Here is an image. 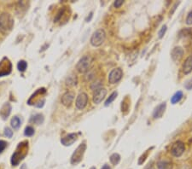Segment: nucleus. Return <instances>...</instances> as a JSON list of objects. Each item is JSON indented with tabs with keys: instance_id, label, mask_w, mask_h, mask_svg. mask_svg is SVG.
Instances as JSON below:
<instances>
[{
	"instance_id": "4be33fe9",
	"label": "nucleus",
	"mask_w": 192,
	"mask_h": 169,
	"mask_svg": "<svg viewBox=\"0 0 192 169\" xmlns=\"http://www.w3.org/2000/svg\"><path fill=\"white\" fill-rule=\"evenodd\" d=\"M66 84L67 85H75L77 84V79L73 75L68 76V78L66 80Z\"/></svg>"
},
{
	"instance_id": "5701e85b",
	"label": "nucleus",
	"mask_w": 192,
	"mask_h": 169,
	"mask_svg": "<svg viewBox=\"0 0 192 169\" xmlns=\"http://www.w3.org/2000/svg\"><path fill=\"white\" fill-rule=\"evenodd\" d=\"M25 136L32 137L34 134V129L32 127H27L25 128Z\"/></svg>"
},
{
	"instance_id": "6ab92c4d",
	"label": "nucleus",
	"mask_w": 192,
	"mask_h": 169,
	"mask_svg": "<svg viewBox=\"0 0 192 169\" xmlns=\"http://www.w3.org/2000/svg\"><path fill=\"white\" fill-rule=\"evenodd\" d=\"M109 159H110V161L112 164L117 165L120 162V155H119V154H117V153H115V154H113V155H111Z\"/></svg>"
},
{
	"instance_id": "9d476101",
	"label": "nucleus",
	"mask_w": 192,
	"mask_h": 169,
	"mask_svg": "<svg viewBox=\"0 0 192 169\" xmlns=\"http://www.w3.org/2000/svg\"><path fill=\"white\" fill-rule=\"evenodd\" d=\"M166 107H167L166 103H161L160 105H158V106L155 108V111H154V118H155V119H159V118L162 117L164 112H165V109H166Z\"/></svg>"
},
{
	"instance_id": "473e14b6",
	"label": "nucleus",
	"mask_w": 192,
	"mask_h": 169,
	"mask_svg": "<svg viewBox=\"0 0 192 169\" xmlns=\"http://www.w3.org/2000/svg\"><path fill=\"white\" fill-rule=\"evenodd\" d=\"M101 169H111V168H110V167H109V165L105 164L104 166H103V167H102Z\"/></svg>"
},
{
	"instance_id": "f03ea898",
	"label": "nucleus",
	"mask_w": 192,
	"mask_h": 169,
	"mask_svg": "<svg viewBox=\"0 0 192 169\" xmlns=\"http://www.w3.org/2000/svg\"><path fill=\"white\" fill-rule=\"evenodd\" d=\"M106 38V33L104 30L98 29L92 34L91 38V44L92 46L98 47L103 45Z\"/></svg>"
},
{
	"instance_id": "4468645a",
	"label": "nucleus",
	"mask_w": 192,
	"mask_h": 169,
	"mask_svg": "<svg viewBox=\"0 0 192 169\" xmlns=\"http://www.w3.org/2000/svg\"><path fill=\"white\" fill-rule=\"evenodd\" d=\"M10 110H11V107H10V104L9 103L5 104V106L2 108V110L0 112V114H1V116L3 117L4 120H5L6 118L9 116V114H10Z\"/></svg>"
},
{
	"instance_id": "1a4fd4ad",
	"label": "nucleus",
	"mask_w": 192,
	"mask_h": 169,
	"mask_svg": "<svg viewBox=\"0 0 192 169\" xmlns=\"http://www.w3.org/2000/svg\"><path fill=\"white\" fill-rule=\"evenodd\" d=\"M77 140V134L75 133H71L68 134L66 137H64L63 138L61 139V143L63 144V145L65 146H69L72 145Z\"/></svg>"
},
{
	"instance_id": "7ed1b4c3",
	"label": "nucleus",
	"mask_w": 192,
	"mask_h": 169,
	"mask_svg": "<svg viewBox=\"0 0 192 169\" xmlns=\"http://www.w3.org/2000/svg\"><path fill=\"white\" fill-rule=\"evenodd\" d=\"M91 62H92V58L91 56H88V55L84 56L77 63V70L80 73H86L89 70Z\"/></svg>"
},
{
	"instance_id": "aec40b11",
	"label": "nucleus",
	"mask_w": 192,
	"mask_h": 169,
	"mask_svg": "<svg viewBox=\"0 0 192 169\" xmlns=\"http://www.w3.org/2000/svg\"><path fill=\"white\" fill-rule=\"evenodd\" d=\"M117 95H118V93L116 92V91H114L113 93L111 94L110 96L108 98V99L106 100V102H105V106H109V104H110L114 100H115V98H116V97H117Z\"/></svg>"
},
{
	"instance_id": "a211bd4d",
	"label": "nucleus",
	"mask_w": 192,
	"mask_h": 169,
	"mask_svg": "<svg viewBox=\"0 0 192 169\" xmlns=\"http://www.w3.org/2000/svg\"><path fill=\"white\" fill-rule=\"evenodd\" d=\"M21 126V120L19 117L15 116L14 118H12L11 120V127H13L14 129H18Z\"/></svg>"
},
{
	"instance_id": "a878e982",
	"label": "nucleus",
	"mask_w": 192,
	"mask_h": 169,
	"mask_svg": "<svg viewBox=\"0 0 192 169\" xmlns=\"http://www.w3.org/2000/svg\"><path fill=\"white\" fill-rule=\"evenodd\" d=\"M6 146H7V143L5 141L0 140V154L5 150Z\"/></svg>"
},
{
	"instance_id": "39448f33",
	"label": "nucleus",
	"mask_w": 192,
	"mask_h": 169,
	"mask_svg": "<svg viewBox=\"0 0 192 169\" xmlns=\"http://www.w3.org/2000/svg\"><path fill=\"white\" fill-rule=\"evenodd\" d=\"M123 75V72L121 70V68H115L111 71L109 75V82L110 84H116L118 83Z\"/></svg>"
},
{
	"instance_id": "2eb2a0df",
	"label": "nucleus",
	"mask_w": 192,
	"mask_h": 169,
	"mask_svg": "<svg viewBox=\"0 0 192 169\" xmlns=\"http://www.w3.org/2000/svg\"><path fill=\"white\" fill-rule=\"evenodd\" d=\"M158 169H172V163L169 161H160L157 163Z\"/></svg>"
},
{
	"instance_id": "ddd939ff",
	"label": "nucleus",
	"mask_w": 192,
	"mask_h": 169,
	"mask_svg": "<svg viewBox=\"0 0 192 169\" xmlns=\"http://www.w3.org/2000/svg\"><path fill=\"white\" fill-rule=\"evenodd\" d=\"M192 71V56H189L185 60L184 66H183V72L188 75Z\"/></svg>"
},
{
	"instance_id": "9b49d317",
	"label": "nucleus",
	"mask_w": 192,
	"mask_h": 169,
	"mask_svg": "<svg viewBox=\"0 0 192 169\" xmlns=\"http://www.w3.org/2000/svg\"><path fill=\"white\" fill-rule=\"evenodd\" d=\"M73 98H74L73 93H72V92H66L62 98V103L64 106L68 107V106H70L72 104Z\"/></svg>"
},
{
	"instance_id": "dca6fc26",
	"label": "nucleus",
	"mask_w": 192,
	"mask_h": 169,
	"mask_svg": "<svg viewBox=\"0 0 192 169\" xmlns=\"http://www.w3.org/2000/svg\"><path fill=\"white\" fill-rule=\"evenodd\" d=\"M44 121V116L40 114H37L34 116H32V118L30 119V122L34 123L36 125H40L41 123H43Z\"/></svg>"
},
{
	"instance_id": "c85d7f7f",
	"label": "nucleus",
	"mask_w": 192,
	"mask_h": 169,
	"mask_svg": "<svg viewBox=\"0 0 192 169\" xmlns=\"http://www.w3.org/2000/svg\"><path fill=\"white\" fill-rule=\"evenodd\" d=\"M185 88L188 90L192 89V79L189 80L187 82L185 83Z\"/></svg>"
},
{
	"instance_id": "7c9ffc66",
	"label": "nucleus",
	"mask_w": 192,
	"mask_h": 169,
	"mask_svg": "<svg viewBox=\"0 0 192 169\" xmlns=\"http://www.w3.org/2000/svg\"><path fill=\"white\" fill-rule=\"evenodd\" d=\"M63 11H64V9H61V10H60V11L58 12L57 16V17H56V19H55V21H56V22H57V21H58V20L60 19V17H61V15H63Z\"/></svg>"
},
{
	"instance_id": "bb28decb",
	"label": "nucleus",
	"mask_w": 192,
	"mask_h": 169,
	"mask_svg": "<svg viewBox=\"0 0 192 169\" xmlns=\"http://www.w3.org/2000/svg\"><path fill=\"white\" fill-rule=\"evenodd\" d=\"M5 135L7 138H11L12 135H13V131L10 130L9 127H7V128H5Z\"/></svg>"
},
{
	"instance_id": "393cba45",
	"label": "nucleus",
	"mask_w": 192,
	"mask_h": 169,
	"mask_svg": "<svg viewBox=\"0 0 192 169\" xmlns=\"http://www.w3.org/2000/svg\"><path fill=\"white\" fill-rule=\"evenodd\" d=\"M167 28H167V26H166V25H164L163 27L161 28V30L159 31V33H158L159 38H163L164 34H165V33H166V32H167Z\"/></svg>"
},
{
	"instance_id": "f8f14e48",
	"label": "nucleus",
	"mask_w": 192,
	"mask_h": 169,
	"mask_svg": "<svg viewBox=\"0 0 192 169\" xmlns=\"http://www.w3.org/2000/svg\"><path fill=\"white\" fill-rule=\"evenodd\" d=\"M183 55H184V51L181 47H175L172 51V58L173 61H179L182 58Z\"/></svg>"
},
{
	"instance_id": "c756f323",
	"label": "nucleus",
	"mask_w": 192,
	"mask_h": 169,
	"mask_svg": "<svg viewBox=\"0 0 192 169\" xmlns=\"http://www.w3.org/2000/svg\"><path fill=\"white\" fill-rule=\"evenodd\" d=\"M124 1L123 0H117L115 2V8H120L121 5H123Z\"/></svg>"
},
{
	"instance_id": "72a5a7b5",
	"label": "nucleus",
	"mask_w": 192,
	"mask_h": 169,
	"mask_svg": "<svg viewBox=\"0 0 192 169\" xmlns=\"http://www.w3.org/2000/svg\"><path fill=\"white\" fill-rule=\"evenodd\" d=\"M146 169H154L153 167H147V168Z\"/></svg>"
},
{
	"instance_id": "f704fd0d",
	"label": "nucleus",
	"mask_w": 192,
	"mask_h": 169,
	"mask_svg": "<svg viewBox=\"0 0 192 169\" xmlns=\"http://www.w3.org/2000/svg\"><path fill=\"white\" fill-rule=\"evenodd\" d=\"M91 169H96V167H92Z\"/></svg>"
},
{
	"instance_id": "20e7f679",
	"label": "nucleus",
	"mask_w": 192,
	"mask_h": 169,
	"mask_svg": "<svg viewBox=\"0 0 192 169\" xmlns=\"http://www.w3.org/2000/svg\"><path fill=\"white\" fill-rule=\"evenodd\" d=\"M86 146L85 144H81L77 148L76 150L74 151V153L73 154L72 158H71V163L73 165H77L81 161L84 153L86 151Z\"/></svg>"
},
{
	"instance_id": "0eeeda50",
	"label": "nucleus",
	"mask_w": 192,
	"mask_h": 169,
	"mask_svg": "<svg viewBox=\"0 0 192 169\" xmlns=\"http://www.w3.org/2000/svg\"><path fill=\"white\" fill-rule=\"evenodd\" d=\"M88 103V96L86 93L82 92L80 93L76 99V107L78 109H83L86 108V106L87 105Z\"/></svg>"
},
{
	"instance_id": "423d86ee",
	"label": "nucleus",
	"mask_w": 192,
	"mask_h": 169,
	"mask_svg": "<svg viewBox=\"0 0 192 169\" xmlns=\"http://www.w3.org/2000/svg\"><path fill=\"white\" fill-rule=\"evenodd\" d=\"M184 150H185V147H184V143L181 142V141H177L176 143L173 144V145L172 146V149H171V153L173 156L175 157H179L183 155V153L184 152Z\"/></svg>"
},
{
	"instance_id": "2f4dec72",
	"label": "nucleus",
	"mask_w": 192,
	"mask_h": 169,
	"mask_svg": "<svg viewBox=\"0 0 192 169\" xmlns=\"http://www.w3.org/2000/svg\"><path fill=\"white\" fill-rule=\"evenodd\" d=\"M92 15H93V13L91 12V13H90V15H88V16H87V18L86 19V22H90V21L91 20V18H92Z\"/></svg>"
},
{
	"instance_id": "f257e3e1",
	"label": "nucleus",
	"mask_w": 192,
	"mask_h": 169,
	"mask_svg": "<svg viewBox=\"0 0 192 169\" xmlns=\"http://www.w3.org/2000/svg\"><path fill=\"white\" fill-rule=\"evenodd\" d=\"M14 26V20L12 16L8 13L0 15V30L2 32H9Z\"/></svg>"
},
{
	"instance_id": "cd10ccee",
	"label": "nucleus",
	"mask_w": 192,
	"mask_h": 169,
	"mask_svg": "<svg viewBox=\"0 0 192 169\" xmlns=\"http://www.w3.org/2000/svg\"><path fill=\"white\" fill-rule=\"evenodd\" d=\"M186 23H187L188 25L192 24V11H190V12L189 13V15H188L187 18H186Z\"/></svg>"
},
{
	"instance_id": "412c9836",
	"label": "nucleus",
	"mask_w": 192,
	"mask_h": 169,
	"mask_svg": "<svg viewBox=\"0 0 192 169\" xmlns=\"http://www.w3.org/2000/svg\"><path fill=\"white\" fill-rule=\"evenodd\" d=\"M27 67H28V63H27L24 60L20 61L19 62H18V64H17V68H18V69H19V71H21V72H24V71L27 69Z\"/></svg>"
},
{
	"instance_id": "6e6552de",
	"label": "nucleus",
	"mask_w": 192,
	"mask_h": 169,
	"mask_svg": "<svg viewBox=\"0 0 192 169\" xmlns=\"http://www.w3.org/2000/svg\"><path fill=\"white\" fill-rule=\"evenodd\" d=\"M106 94H107V90L105 88H100V89L96 90V91L93 94V102L96 104L100 103L103 101V99L105 98Z\"/></svg>"
},
{
	"instance_id": "b1692460",
	"label": "nucleus",
	"mask_w": 192,
	"mask_h": 169,
	"mask_svg": "<svg viewBox=\"0 0 192 169\" xmlns=\"http://www.w3.org/2000/svg\"><path fill=\"white\" fill-rule=\"evenodd\" d=\"M100 88H102V82L100 80H97L96 82L92 83L91 85V89L92 91H96V90L100 89Z\"/></svg>"
},
{
	"instance_id": "f3484780",
	"label": "nucleus",
	"mask_w": 192,
	"mask_h": 169,
	"mask_svg": "<svg viewBox=\"0 0 192 169\" xmlns=\"http://www.w3.org/2000/svg\"><path fill=\"white\" fill-rule=\"evenodd\" d=\"M182 98L183 92L182 91H177V92L172 97V98H171V103H173V104H175V103H178V102L182 99Z\"/></svg>"
}]
</instances>
